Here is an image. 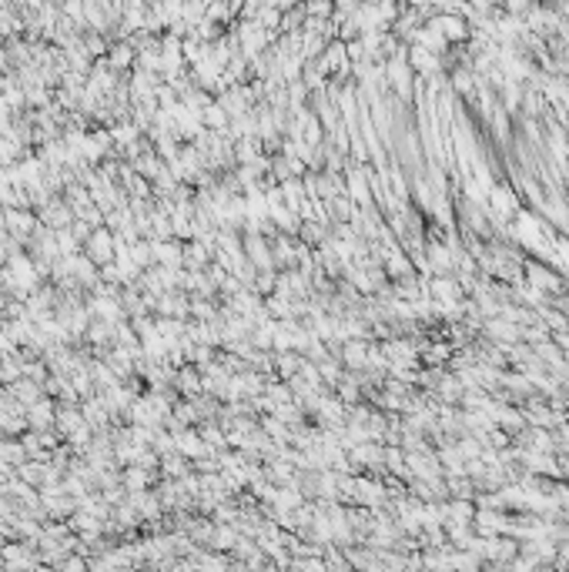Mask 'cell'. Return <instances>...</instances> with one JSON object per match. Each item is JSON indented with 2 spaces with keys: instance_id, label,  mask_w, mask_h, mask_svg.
I'll list each match as a JSON object with an SVG mask.
<instances>
[{
  "instance_id": "1",
  "label": "cell",
  "mask_w": 569,
  "mask_h": 572,
  "mask_svg": "<svg viewBox=\"0 0 569 572\" xmlns=\"http://www.w3.org/2000/svg\"><path fill=\"white\" fill-rule=\"evenodd\" d=\"M529 275H532V285H539V288H546V292H559V278H553L546 268H539V265H529Z\"/></svg>"
}]
</instances>
